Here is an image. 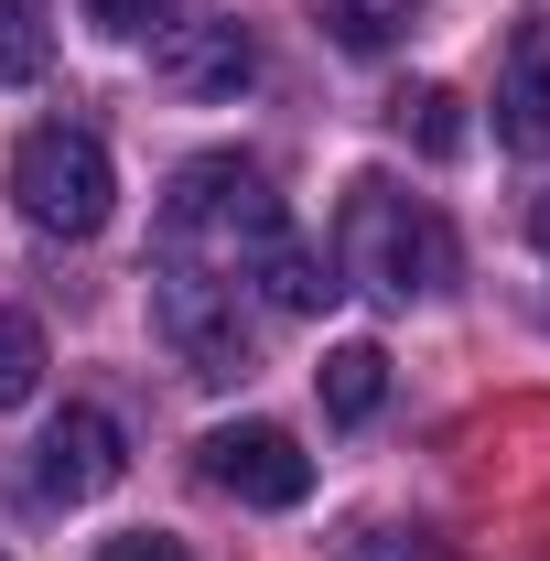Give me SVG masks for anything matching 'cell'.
Listing matches in <instances>:
<instances>
[{"label": "cell", "mask_w": 550, "mask_h": 561, "mask_svg": "<svg viewBox=\"0 0 550 561\" xmlns=\"http://www.w3.org/2000/svg\"><path fill=\"white\" fill-rule=\"evenodd\" d=\"M280 227H291V216H280L271 173H260V162H238V151H206V162H184V173H173V195H162V260L216 271V280H249Z\"/></svg>", "instance_id": "1"}, {"label": "cell", "mask_w": 550, "mask_h": 561, "mask_svg": "<svg viewBox=\"0 0 550 561\" xmlns=\"http://www.w3.org/2000/svg\"><path fill=\"white\" fill-rule=\"evenodd\" d=\"M335 280L378 291V302H432L454 280V227L421 195H400L389 173H367V184H345V216H335Z\"/></svg>", "instance_id": "2"}, {"label": "cell", "mask_w": 550, "mask_h": 561, "mask_svg": "<svg viewBox=\"0 0 550 561\" xmlns=\"http://www.w3.org/2000/svg\"><path fill=\"white\" fill-rule=\"evenodd\" d=\"M11 206L33 216L44 238H98L108 206H119V162H108V140L76 130V119L22 130V151H11Z\"/></svg>", "instance_id": "3"}, {"label": "cell", "mask_w": 550, "mask_h": 561, "mask_svg": "<svg viewBox=\"0 0 550 561\" xmlns=\"http://www.w3.org/2000/svg\"><path fill=\"white\" fill-rule=\"evenodd\" d=\"M151 324H162V346L184 356V378H206V389H238L260 367L249 324H238V280H216V271L151 260Z\"/></svg>", "instance_id": "4"}, {"label": "cell", "mask_w": 550, "mask_h": 561, "mask_svg": "<svg viewBox=\"0 0 550 561\" xmlns=\"http://www.w3.org/2000/svg\"><path fill=\"white\" fill-rule=\"evenodd\" d=\"M195 465H206L216 496H238V507H302L313 496V454L280 432V421H227L195 443Z\"/></svg>", "instance_id": "5"}, {"label": "cell", "mask_w": 550, "mask_h": 561, "mask_svg": "<svg viewBox=\"0 0 550 561\" xmlns=\"http://www.w3.org/2000/svg\"><path fill=\"white\" fill-rule=\"evenodd\" d=\"M151 76H162L173 98H238V87L260 76V44H249L238 11H195V22H162V33H151Z\"/></svg>", "instance_id": "6"}, {"label": "cell", "mask_w": 550, "mask_h": 561, "mask_svg": "<svg viewBox=\"0 0 550 561\" xmlns=\"http://www.w3.org/2000/svg\"><path fill=\"white\" fill-rule=\"evenodd\" d=\"M119 476H130V432H119V411L66 400V411H55V432H44V465H33V486L66 496V507H87V496H108Z\"/></svg>", "instance_id": "7"}, {"label": "cell", "mask_w": 550, "mask_h": 561, "mask_svg": "<svg viewBox=\"0 0 550 561\" xmlns=\"http://www.w3.org/2000/svg\"><path fill=\"white\" fill-rule=\"evenodd\" d=\"M496 140L550 162V22H518L496 55Z\"/></svg>", "instance_id": "8"}, {"label": "cell", "mask_w": 550, "mask_h": 561, "mask_svg": "<svg viewBox=\"0 0 550 561\" xmlns=\"http://www.w3.org/2000/svg\"><path fill=\"white\" fill-rule=\"evenodd\" d=\"M249 280H260V302H271V313H324V302L345 291V280H335V249H313L302 227H280Z\"/></svg>", "instance_id": "9"}, {"label": "cell", "mask_w": 550, "mask_h": 561, "mask_svg": "<svg viewBox=\"0 0 550 561\" xmlns=\"http://www.w3.org/2000/svg\"><path fill=\"white\" fill-rule=\"evenodd\" d=\"M313 389H324V411H335V421H367L378 400H389V356L367 346V335H356V346H324Z\"/></svg>", "instance_id": "10"}, {"label": "cell", "mask_w": 550, "mask_h": 561, "mask_svg": "<svg viewBox=\"0 0 550 561\" xmlns=\"http://www.w3.org/2000/svg\"><path fill=\"white\" fill-rule=\"evenodd\" d=\"M313 22L335 33L345 55H389V44L421 22V0H313Z\"/></svg>", "instance_id": "11"}, {"label": "cell", "mask_w": 550, "mask_h": 561, "mask_svg": "<svg viewBox=\"0 0 550 561\" xmlns=\"http://www.w3.org/2000/svg\"><path fill=\"white\" fill-rule=\"evenodd\" d=\"M55 66V0H0V87H33Z\"/></svg>", "instance_id": "12"}, {"label": "cell", "mask_w": 550, "mask_h": 561, "mask_svg": "<svg viewBox=\"0 0 550 561\" xmlns=\"http://www.w3.org/2000/svg\"><path fill=\"white\" fill-rule=\"evenodd\" d=\"M389 119H400V140H421L432 162H454V151H465V98H454V87H400V98H389Z\"/></svg>", "instance_id": "13"}, {"label": "cell", "mask_w": 550, "mask_h": 561, "mask_svg": "<svg viewBox=\"0 0 550 561\" xmlns=\"http://www.w3.org/2000/svg\"><path fill=\"white\" fill-rule=\"evenodd\" d=\"M44 389V324L33 313H0V411H22Z\"/></svg>", "instance_id": "14"}, {"label": "cell", "mask_w": 550, "mask_h": 561, "mask_svg": "<svg viewBox=\"0 0 550 561\" xmlns=\"http://www.w3.org/2000/svg\"><path fill=\"white\" fill-rule=\"evenodd\" d=\"M87 22H98L108 44H140V33H162V22H173V0H87Z\"/></svg>", "instance_id": "15"}, {"label": "cell", "mask_w": 550, "mask_h": 561, "mask_svg": "<svg viewBox=\"0 0 550 561\" xmlns=\"http://www.w3.org/2000/svg\"><path fill=\"white\" fill-rule=\"evenodd\" d=\"M98 561H195L184 540H162V529H130V540H108Z\"/></svg>", "instance_id": "16"}, {"label": "cell", "mask_w": 550, "mask_h": 561, "mask_svg": "<svg viewBox=\"0 0 550 561\" xmlns=\"http://www.w3.org/2000/svg\"><path fill=\"white\" fill-rule=\"evenodd\" d=\"M529 249H540V260H550V195H540V206H529Z\"/></svg>", "instance_id": "17"}]
</instances>
